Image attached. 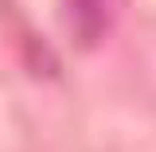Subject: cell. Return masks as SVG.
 I'll return each instance as SVG.
<instances>
[{
    "label": "cell",
    "instance_id": "1",
    "mask_svg": "<svg viewBox=\"0 0 156 152\" xmlns=\"http://www.w3.org/2000/svg\"><path fill=\"white\" fill-rule=\"evenodd\" d=\"M78 47H98L109 31V0H62Z\"/></svg>",
    "mask_w": 156,
    "mask_h": 152
}]
</instances>
